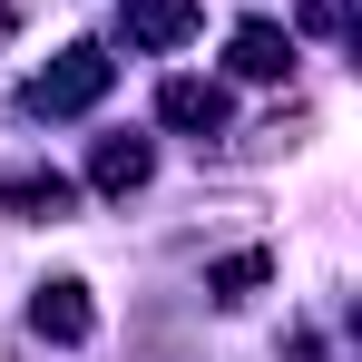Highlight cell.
Instances as JSON below:
<instances>
[{
  "mask_svg": "<svg viewBox=\"0 0 362 362\" xmlns=\"http://www.w3.org/2000/svg\"><path fill=\"white\" fill-rule=\"evenodd\" d=\"M108 78H118V59L78 40V49H59V59L40 69V88H30V108H40V118H78V108H98V98H108Z\"/></svg>",
  "mask_w": 362,
  "mask_h": 362,
  "instance_id": "6da1fadb",
  "label": "cell"
},
{
  "mask_svg": "<svg viewBox=\"0 0 362 362\" xmlns=\"http://www.w3.org/2000/svg\"><path fill=\"white\" fill-rule=\"evenodd\" d=\"M88 323H98V313H88V284H78V274H59V284L30 294V333H49V343H88Z\"/></svg>",
  "mask_w": 362,
  "mask_h": 362,
  "instance_id": "7a4b0ae2",
  "label": "cell"
},
{
  "mask_svg": "<svg viewBox=\"0 0 362 362\" xmlns=\"http://www.w3.org/2000/svg\"><path fill=\"white\" fill-rule=\"evenodd\" d=\"M157 118L186 127V137H216V127H226V88H216V78H167V88H157Z\"/></svg>",
  "mask_w": 362,
  "mask_h": 362,
  "instance_id": "3957f363",
  "label": "cell"
},
{
  "mask_svg": "<svg viewBox=\"0 0 362 362\" xmlns=\"http://www.w3.org/2000/svg\"><path fill=\"white\" fill-rule=\"evenodd\" d=\"M147 177H157V147L147 137H98V157H88V186L98 196H137Z\"/></svg>",
  "mask_w": 362,
  "mask_h": 362,
  "instance_id": "277c9868",
  "label": "cell"
},
{
  "mask_svg": "<svg viewBox=\"0 0 362 362\" xmlns=\"http://www.w3.org/2000/svg\"><path fill=\"white\" fill-rule=\"evenodd\" d=\"M196 20H206L196 0H127V40H137V49H186Z\"/></svg>",
  "mask_w": 362,
  "mask_h": 362,
  "instance_id": "5b68a950",
  "label": "cell"
},
{
  "mask_svg": "<svg viewBox=\"0 0 362 362\" xmlns=\"http://www.w3.org/2000/svg\"><path fill=\"white\" fill-rule=\"evenodd\" d=\"M226 59H235V78H284V69H294V40H284L274 20H245L235 40H226Z\"/></svg>",
  "mask_w": 362,
  "mask_h": 362,
  "instance_id": "8992f818",
  "label": "cell"
},
{
  "mask_svg": "<svg viewBox=\"0 0 362 362\" xmlns=\"http://www.w3.org/2000/svg\"><path fill=\"white\" fill-rule=\"evenodd\" d=\"M0 206H20V216H69V177L20 167V177H0Z\"/></svg>",
  "mask_w": 362,
  "mask_h": 362,
  "instance_id": "52a82bcc",
  "label": "cell"
},
{
  "mask_svg": "<svg viewBox=\"0 0 362 362\" xmlns=\"http://www.w3.org/2000/svg\"><path fill=\"white\" fill-rule=\"evenodd\" d=\"M255 284H264V255H226V264H216V294L226 303H245Z\"/></svg>",
  "mask_w": 362,
  "mask_h": 362,
  "instance_id": "ba28073f",
  "label": "cell"
},
{
  "mask_svg": "<svg viewBox=\"0 0 362 362\" xmlns=\"http://www.w3.org/2000/svg\"><path fill=\"white\" fill-rule=\"evenodd\" d=\"M294 20L313 30V40H343V30H353V0H303Z\"/></svg>",
  "mask_w": 362,
  "mask_h": 362,
  "instance_id": "9c48e42d",
  "label": "cell"
},
{
  "mask_svg": "<svg viewBox=\"0 0 362 362\" xmlns=\"http://www.w3.org/2000/svg\"><path fill=\"white\" fill-rule=\"evenodd\" d=\"M10 30H20V10H10V0H0V40H10Z\"/></svg>",
  "mask_w": 362,
  "mask_h": 362,
  "instance_id": "30bf717a",
  "label": "cell"
}]
</instances>
